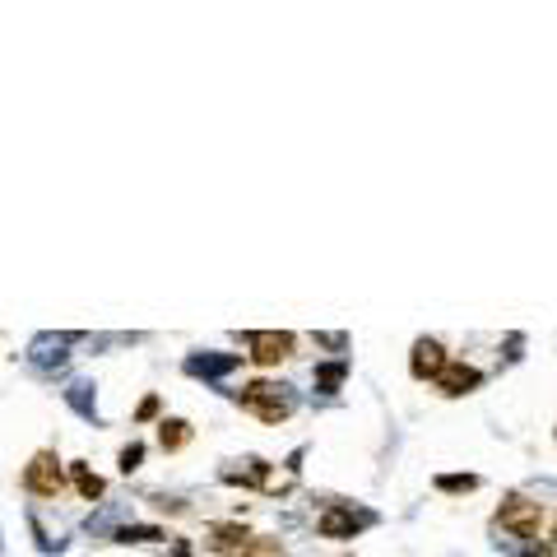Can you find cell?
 Segmentation results:
<instances>
[{
  "label": "cell",
  "mask_w": 557,
  "mask_h": 557,
  "mask_svg": "<svg viewBox=\"0 0 557 557\" xmlns=\"http://www.w3.org/2000/svg\"><path fill=\"white\" fill-rule=\"evenodd\" d=\"M506 357H511V363L521 357V335H511V339H506Z\"/></svg>",
  "instance_id": "7402d4cb"
},
{
  "label": "cell",
  "mask_w": 557,
  "mask_h": 557,
  "mask_svg": "<svg viewBox=\"0 0 557 557\" xmlns=\"http://www.w3.org/2000/svg\"><path fill=\"white\" fill-rule=\"evenodd\" d=\"M219 479L223 484H242V488H265L269 484V464L265 460H232V464H223L219 469Z\"/></svg>",
  "instance_id": "8fae6325"
},
{
  "label": "cell",
  "mask_w": 557,
  "mask_h": 557,
  "mask_svg": "<svg viewBox=\"0 0 557 557\" xmlns=\"http://www.w3.org/2000/svg\"><path fill=\"white\" fill-rule=\"evenodd\" d=\"M251 539H256V534H251L247 525H237V521H223V525H214V530H210V548H214L219 557H237Z\"/></svg>",
  "instance_id": "7c38bea8"
},
{
  "label": "cell",
  "mask_w": 557,
  "mask_h": 557,
  "mask_svg": "<svg viewBox=\"0 0 557 557\" xmlns=\"http://www.w3.org/2000/svg\"><path fill=\"white\" fill-rule=\"evenodd\" d=\"M451 363L446 357V348L436 344V339H418L414 344V357H409V372L418 376V381H436V372H442Z\"/></svg>",
  "instance_id": "9c48e42d"
},
{
  "label": "cell",
  "mask_w": 557,
  "mask_h": 557,
  "mask_svg": "<svg viewBox=\"0 0 557 557\" xmlns=\"http://www.w3.org/2000/svg\"><path fill=\"white\" fill-rule=\"evenodd\" d=\"M61 400H65L79 418H84V423H93V427L103 423V418H98V386H93V381H70V386L61 390Z\"/></svg>",
  "instance_id": "30bf717a"
},
{
  "label": "cell",
  "mask_w": 557,
  "mask_h": 557,
  "mask_svg": "<svg viewBox=\"0 0 557 557\" xmlns=\"http://www.w3.org/2000/svg\"><path fill=\"white\" fill-rule=\"evenodd\" d=\"M552 543H557V521H552Z\"/></svg>",
  "instance_id": "cb8c5ba5"
},
{
  "label": "cell",
  "mask_w": 557,
  "mask_h": 557,
  "mask_svg": "<svg viewBox=\"0 0 557 557\" xmlns=\"http://www.w3.org/2000/svg\"><path fill=\"white\" fill-rule=\"evenodd\" d=\"M168 530H158V525H116L112 530V543H163Z\"/></svg>",
  "instance_id": "9a60e30c"
},
{
  "label": "cell",
  "mask_w": 557,
  "mask_h": 557,
  "mask_svg": "<svg viewBox=\"0 0 557 557\" xmlns=\"http://www.w3.org/2000/svg\"><path fill=\"white\" fill-rule=\"evenodd\" d=\"M237 367H242V353H191L181 363V372L195 376V381H219V376H228Z\"/></svg>",
  "instance_id": "52a82bcc"
},
{
  "label": "cell",
  "mask_w": 557,
  "mask_h": 557,
  "mask_svg": "<svg viewBox=\"0 0 557 557\" xmlns=\"http://www.w3.org/2000/svg\"><path fill=\"white\" fill-rule=\"evenodd\" d=\"M191 442V423L186 418H163V423H158V446H163V451H181Z\"/></svg>",
  "instance_id": "5bb4252c"
},
{
  "label": "cell",
  "mask_w": 557,
  "mask_h": 557,
  "mask_svg": "<svg viewBox=\"0 0 557 557\" xmlns=\"http://www.w3.org/2000/svg\"><path fill=\"white\" fill-rule=\"evenodd\" d=\"M442 395H451V400H460V395H469V390H479L484 386V372L479 367H469V363H446L442 372H436V381H432Z\"/></svg>",
  "instance_id": "ba28073f"
},
{
  "label": "cell",
  "mask_w": 557,
  "mask_h": 557,
  "mask_svg": "<svg viewBox=\"0 0 557 557\" xmlns=\"http://www.w3.org/2000/svg\"><path fill=\"white\" fill-rule=\"evenodd\" d=\"M521 557H557V552H552V548H539V543H530Z\"/></svg>",
  "instance_id": "603a6c76"
},
{
  "label": "cell",
  "mask_w": 557,
  "mask_h": 557,
  "mask_svg": "<svg viewBox=\"0 0 557 557\" xmlns=\"http://www.w3.org/2000/svg\"><path fill=\"white\" fill-rule=\"evenodd\" d=\"M19 488H24L28 497L56 502V497L65 493V469H61V455H56V451H37V455L24 464V474H19Z\"/></svg>",
  "instance_id": "7a4b0ae2"
},
{
  "label": "cell",
  "mask_w": 557,
  "mask_h": 557,
  "mask_svg": "<svg viewBox=\"0 0 557 557\" xmlns=\"http://www.w3.org/2000/svg\"><path fill=\"white\" fill-rule=\"evenodd\" d=\"M149 418H158V395H144V405L135 409V423H149Z\"/></svg>",
  "instance_id": "ffe728a7"
},
{
  "label": "cell",
  "mask_w": 557,
  "mask_h": 557,
  "mask_svg": "<svg viewBox=\"0 0 557 557\" xmlns=\"http://www.w3.org/2000/svg\"><path fill=\"white\" fill-rule=\"evenodd\" d=\"M84 339V335H74V330H61V335H37L33 344H28V363L37 367V372H52V367H65V357H70V348Z\"/></svg>",
  "instance_id": "8992f818"
},
{
  "label": "cell",
  "mask_w": 557,
  "mask_h": 557,
  "mask_svg": "<svg viewBox=\"0 0 557 557\" xmlns=\"http://www.w3.org/2000/svg\"><path fill=\"white\" fill-rule=\"evenodd\" d=\"M372 521H376V515L363 511V506L330 502V506L321 511V521H316V530H321V539H353V534H363Z\"/></svg>",
  "instance_id": "277c9868"
},
{
  "label": "cell",
  "mask_w": 557,
  "mask_h": 557,
  "mask_svg": "<svg viewBox=\"0 0 557 557\" xmlns=\"http://www.w3.org/2000/svg\"><path fill=\"white\" fill-rule=\"evenodd\" d=\"M436 488L442 493H474L479 488V474H436Z\"/></svg>",
  "instance_id": "e0dca14e"
},
{
  "label": "cell",
  "mask_w": 557,
  "mask_h": 557,
  "mask_svg": "<svg viewBox=\"0 0 557 557\" xmlns=\"http://www.w3.org/2000/svg\"><path fill=\"white\" fill-rule=\"evenodd\" d=\"M70 479H74V488H79V497H84V502H98V497L107 493V484L98 479V474H93L84 460H74V464H70Z\"/></svg>",
  "instance_id": "4fadbf2b"
},
{
  "label": "cell",
  "mask_w": 557,
  "mask_h": 557,
  "mask_svg": "<svg viewBox=\"0 0 557 557\" xmlns=\"http://www.w3.org/2000/svg\"><path fill=\"white\" fill-rule=\"evenodd\" d=\"M344 376H348V363H344V357H335V363H321V367H316V390H321V395H335V390L344 386Z\"/></svg>",
  "instance_id": "2e32d148"
},
{
  "label": "cell",
  "mask_w": 557,
  "mask_h": 557,
  "mask_svg": "<svg viewBox=\"0 0 557 557\" xmlns=\"http://www.w3.org/2000/svg\"><path fill=\"white\" fill-rule=\"evenodd\" d=\"M140 460H144V442H131V446H122V455H116L122 474H135V469H140Z\"/></svg>",
  "instance_id": "d6986e66"
},
{
  "label": "cell",
  "mask_w": 557,
  "mask_h": 557,
  "mask_svg": "<svg viewBox=\"0 0 557 557\" xmlns=\"http://www.w3.org/2000/svg\"><path fill=\"white\" fill-rule=\"evenodd\" d=\"M247 357L256 367H278L284 357H293V348H298V339L288 335V330H251L247 335Z\"/></svg>",
  "instance_id": "5b68a950"
},
{
  "label": "cell",
  "mask_w": 557,
  "mask_h": 557,
  "mask_svg": "<svg viewBox=\"0 0 557 557\" xmlns=\"http://www.w3.org/2000/svg\"><path fill=\"white\" fill-rule=\"evenodd\" d=\"M237 405L247 414H256L260 423H288L293 409H298V395L284 381H251V386L237 390Z\"/></svg>",
  "instance_id": "6da1fadb"
},
{
  "label": "cell",
  "mask_w": 557,
  "mask_h": 557,
  "mask_svg": "<svg viewBox=\"0 0 557 557\" xmlns=\"http://www.w3.org/2000/svg\"><path fill=\"white\" fill-rule=\"evenodd\" d=\"M316 344H326V348H344L348 339H344V335H316Z\"/></svg>",
  "instance_id": "44dd1931"
},
{
  "label": "cell",
  "mask_w": 557,
  "mask_h": 557,
  "mask_svg": "<svg viewBox=\"0 0 557 557\" xmlns=\"http://www.w3.org/2000/svg\"><path fill=\"white\" fill-rule=\"evenodd\" d=\"M237 557H284V543H278V539H251Z\"/></svg>",
  "instance_id": "ac0fdd59"
},
{
  "label": "cell",
  "mask_w": 557,
  "mask_h": 557,
  "mask_svg": "<svg viewBox=\"0 0 557 557\" xmlns=\"http://www.w3.org/2000/svg\"><path fill=\"white\" fill-rule=\"evenodd\" d=\"M493 525H502L506 534L534 543V539H539V525H543V506H539V502H530V497H521V493H511V497L497 506Z\"/></svg>",
  "instance_id": "3957f363"
}]
</instances>
